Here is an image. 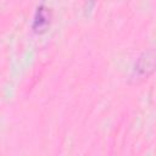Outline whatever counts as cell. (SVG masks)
Returning a JSON list of instances; mask_svg holds the SVG:
<instances>
[{
	"mask_svg": "<svg viewBox=\"0 0 156 156\" xmlns=\"http://www.w3.org/2000/svg\"><path fill=\"white\" fill-rule=\"evenodd\" d=\"M49 23H50V11L45 6H39L34 17L33 28L35 29V32H43L46 29Z\"/></svg>",
	"mask_w": 156,
	"mask_h": 156,
	"instance_id": "obj_1",
	"label": "cell"
},
{
	"mask_svg": "<svg viewBox=\"0 0 156 156\" xmlns=\"http://www.w3.org/2000/svg\"><path fill=\"white\" fill-rule=\"evenodd\" d=\"M152 67H154V56L151 52L150 54L146 52L143 57L139 58L135 67V72L139 76H144V74H147V72H150Z\"/></svg>",
	"mask_w": 156,
	"mask_h": 156,
	"instance_id": "obj_2",
	"label": "cell"
}]
</instances>
